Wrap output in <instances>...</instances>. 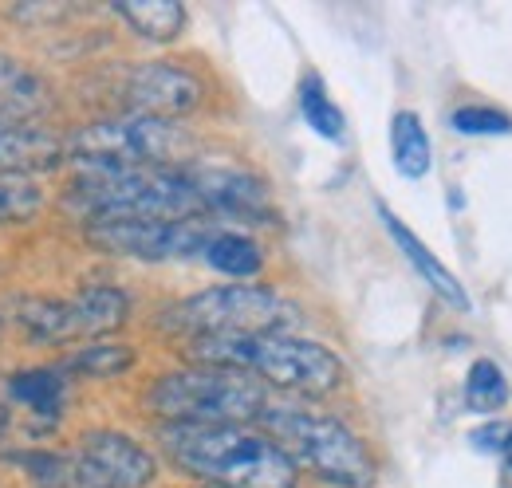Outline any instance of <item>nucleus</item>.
I'll use <instances>...</instances> for the list:
<instances>
[{"label": "nucleus", "mask_w": 512, "mask_h": 488, "mask_svg": "<svg viewBox=\"0 0 512 488\" xmlns=\"http://www.w3.org/2000/svg\"><path fill=\"white\" fill-rule=\"evenodd\" d=\"M32 488H146L158 477V461L134 437L115 429L83 433L71 453L32 449L12 453Z\"/></svg>", "instance_id": "20e7f679"}, {"label": "nucleus", "mask_w": 512, "mask_h": 488, "mask_svg": "<svg viewBox=\"0 0 512 488\" xmlns=\"http://www.w3.org/2000/svg\"><path fill=\"white\" fill-rule=\"evenodd\" d=\"M67 209L83 225L103 221H190L209 217L186 170H115L83 174L67 189Z\"/></svg>", "instance_id": "7ed1b4c3"}, {"label": "nucleus", "mask_w": 512, "mask_h": 488, "mask_svg": "<svg viewBox=\"0 0 512 488\" xmlns=\"http://www.w3.org/2000/svg\"><path fill=\"white\" fill-rule=\"evenodd\" d=\"M465 406L473 414H497L509 406V378L493 359H477L465 374Z\"/></svg>", "instance_id": "aec40b11"}, {"label": "nucleus", "mask_w": 512, "mask_h": 488, "mask_svg": "<svg viewBox=\"0 0 512 488\" xmlns=\"http://www.w3.org/2000/svg\"><path fill=\"white\" fill-rule=\"evenodd\" d=\"M213 233H217V221H209V217H190V221H103V225L83 229L91 248L111 252V256H130V260L201 256Z\"/></svg>", "instance_id": "9d476101"}, {"label": "nucleus", "mask_w": 512, "mask_h": 488, "mask_svg": "<svg viewBox=\"0 0 512 488\" xmlns=\"http://www.w3.org/2000/svg\"><path fill=\"white\" fill-rule=\"evenodd\" d=\"M130 296L111 284H87L83 292L67 300H40L24 296L16 300V323L32 343H75V339H99L127 323Z\"/></svg>", "instance_id": "1a4fd4ad"}, {"label": "nucleus", "mask_w": 512, "mask_h": 488, "mask_svg": "<svg viewBox=\"0 0 512 488\" xmlns=\"http://www.w3.org/2000/svg\"><path fill=\"white\" fill-rule=\"evenodd\" d=\"M67 158V142L44 126H0V178L36 182V174L56 170Z\"/></svg>", "instance_id": "ddd939ff"}, {"label": "nucleus", "mask_w": 512, "mask_h": 488, "mask_svg": "<svg viewBox=\"0 0 512 488\" xmlns=\"http://www.w3.org/2000/svg\"><path fill=\"white\" fill-rule=\"evenodd\" d=\"M166 457L213 488H296L300 469L264 433L245 426H162Z\"/></svg>", "instance_id": "f257e3e1"}, {"label": "nucleus", "mask_w": 512, "mask_h": 488, "mask_svg": "<svg viewBox=\"0 0 512 488\" xmlns=\"http://www.w3.org/2000/svg\"><path fill=\"white\" fill-rule=\"evenodd\" d=\"M390 154H394V170L410 182L426 178L430 166H434V154H430V134L422 119L414 111H398L390 119Z\"/></svg>", "instance_id": "f3484780"}, {"label": "nucleus", "mask_w": 512, "mask_h": 488, "mask_svg": "<svg viewBox=\"0 0 512 488\" xmlns=\"http://www.w3.org/2000/svg\"><path fill=\"white\" fill-rule=\"evenodd\" d=\"M0 335H4V323H0Z\"/></svg>", "instance_id": "bb28decb"}, {"label": "nucleus", "mask_w": 512, "mask_h": 488, "mask_svg": "<svg viewBox=\"0 0 512 488\" xmlns=\"http://www.w3.org/2000/svg\"><path fill=\"white\" fill-rule=\"evenodd\" d=\"M264 426V437H272L296 469L316 473L320 481L339 488H371L375 485V457L363 445L355 429H347L339 418L296 410V406H264L256 418Z\"/></svg>", "instance_id": "39448f33"}, {"label": "nucleus", "mask_w": 512, "mask_h": 488, "mask_svg": "<svg viewBox=\"0 0 512 488\" xmlns=\"http://www.w3.org/2000/svg\"><path fill=\"white\" fill-rule=\"evenodd\" d=\"M190 154V134L170 119L119 115L99 119L67 138V158L83 166V174H115V170H182Z\"/></svg>", "instance_id": "6e6552de"}, {"label": "nucleus", "mask_w": 512, "mask_h": 488, "mask_svg": "<svg viewBox=\"0 0 512 488\" xmlns=\"http://www.w3.org/2000/svg\"><path fill=\"white\" fill-rule=\"evenodd\" d=\"M501 453H505V465L512 469V429H509V437H505V449H501Z\"/></svg>", "instance_id": "a878e982"}, {"label": "nucleus", "mask_w": 512, "mask_h": 488, "mask_svg": "<svg viewBox=\"0 0 512 488\" xmlns=\"http://www.w3.org/2000/svg\"><path fill=\"white\" fill-rule=\"evenodd\" d=\"M146 406L170 426H241L264 414L268 394L253 374L221 370V366H190L162 374L150 386Z\"/></svg>", "instance_id": "423d86ee"}, {"label": "nucleus", "mask_w": 512, "mask_h": 488, "mask_svg": "<svg viewBox=\"0 0 512 488\" xmlns=\"http://www.w3.org/2000/svg\"><path fill=\"white\" fill-rule=\"evenodd\" d=\"M4 390H8V398L16 406H24L28 414H36L40 422H56L64 414V402H67L64 370H20V374H8Z\"/></svg>", "instance_id": "dca6fc26"}, {"label": "nucleus", "mask_w": 512, "mask_h": 488, "mask_svg": "<svg viewBox=\"0 0 512 488\" xmlns=\"http://www.w3.org/2000/svg\"><path fill=\"white\" fill-rule=\"evenodd\" d=\"M48 107V87L40 75L12 56H0V126H24Z\"/></svg>", "instance_id": "2eb2a0df"}, {"label": "nucleus", "mask_w": 512, "mask_h": 488, "mask_svg": "<svg viewBox=\"0 0 512 488\" xmlns=\"http://www.w3.org/2000/svg\"><path fill=\"white\" fill-rule=\"evenodd\" d=\"M300 307L260 284H225L197 292L162 311V327L186 339H237V335H288Z\"/></svg>", "instance_id": "0eeeda50"}, {"label": "nucleus", "mask_w": 512, "mask_h": 488, "mask_svg": "<svg viewBox=\"0 0 512 488\" xmlns=\"http://www.w3.org/2000/svg\"><path fill=\"white\" fill-rule=\"evenodd\" d=\"M379 217H383L390 241L398 244V248H402V256L410 260V268H414V272H418V276L430 284V292H434V296H442L449 307L469 311V296H465V288L457 284V276L449 272L446 264H442V260H438V256H434L426 244L418 241V237H414V233H410V229H406V225H402V221H398V217H394L386 205H379Z\"/></svg>", "instance_id": "4468645a"}, {"label": "nucleus", "mask_w": 512, "mask_h": 488, "mask_svg": "<svg viewBox=\"0 0 512 488\" xmlns=\"http://www.w3.org/2000/svg\"><path fill=\"white\" fill-rule=\"evenodd\" d=\"M115 16L127 20L134 36L154 44H170L186 28V8L178 0H130V4H115Z\"/></svg>", "instance_id": "a211bd4d"}, {"label": "nucleus", "mask_w": 512, "mask_h": 488, "mask_svg": "<svg viewBox=\"0 0 512 488\" xmlns=\"http://www.w3.org/2000/svg\"><path fill=\"white\" fill-rule=\"evenodd\" d=\"M201 260H205L209 268L233 276V280H249V276H256V272L264 268L260 244H256L253 237H245V233H233V229H217V233L209 237V244H205Z\"/></svg>", "instance_id": "6ab92c4d"}, {"label": "nucleus", "mask_w": 512, "mask_h": 488, "mask_svg": "<svg viewBox=\"0 0 512 488\" xmlns=\"http://www.w3.org/2000/svg\"><path fill=\"white\" fill-rule=\"evenodd\" d=\"M44 189L20 178H0V229L4 225H28L44 213Z\"/></svg>", "instance_id": "5701e85b"}, {"label": "nucleus", "mask_w": 512, "mask_h": 488, "mask_svg": "<svg viewBox=\"0 0 512 488\" xmlns=\"http://www.w3.org/2000/svg\"><path fill=\"white\" fill-rule=\"evenodd\" d=\"M300 115L304 122L327 138V142H343L347 138V119H343V111L331 103V95L323 91L320 75H308L304 83H300Z\"/></svg>", "instance_id": "412c9836"}, {"label": "nucleus", "mask_w": 512, "mask_h": 488, "mask_svg": "<svg viewBox=\"0 0 512 488\" xmlns=\"http://www.w3.org/2000/svg\"><path fill=\"white\" fill-rule=\"evenodd\" d=\"M505 437H509V429L493 422V426H485V429H473L469 441H473L481 453H497V449H505Z\"/></svg>", "instance_id": "393cba45"}, {"label": "nucleus", "mask_w": 512, "mask_h": 488, "mask_svg": "<svg viewBox=\"0 0 512 488\" xmlns=\"http://www.w3.org/2000/svg\"><path fill=\"white\" fill-rule=\"evenodd\" d=\"M449 126H453L457 134H469V138H481V134H512V119L505 111H497V107H477V103L457 107V111L449 115Z\"/></svg>", "instance_id": "b1692460"}, {"label": "nucleus", "mask_w": 512, "mask_h": 488, "mask_svg": "<svg viewBox=\"0 0 512 488\" xmlns=\"http://www.w3.org/2000/svg\"><path fill=\"white\" fill-rule=\"evenodd\" d=\"M205 87L201 79L178 67V63L154 60V63H138L130 67L127 79H123V103H127V115H146V119H178V115H190L193 107L201 103Z\"/></svg>", "instance_id": "9b49d317"}, {"label": "nucleus", "mask_w": 512, "mask_h": 488, "mask_svg": "<svg viewBox=\"0 0 512 488\" xmlns=\"http://www.w3.org/2000/svg\"><path fill=\"white\" fill-rule=\"evenodd\" d=\"M190 359L197 366H221L260 378V386H280L292 394L323 398L343 386V363L335 351L296 335H237V339H193Z\"/></svg>", "instance_id": "f03ea898"}, {"label": "nucleus", "mask_w": 512, "mask_h": 488, "mask_svg": "<svg viewBox=\"0 0 512 488\" xmlns=\"http://www.w3.org/2000/svg\"><path fill=\"white\" fill-rule=\"evenodd\" d=\"M134 366V351L127 343H91L83 351H75L60 370L79 374V378H119Z\"/></svg>", "instance_id": "4be33fe9"}, {"label": "nucleus", "mask_w": 512, "mask_h": 488, "mask_svg": "<svg viewBox=\"0 0 512 488\" xmlns=\"http://www.w3.org/2000/svg\"><path fill=\"white\" fill-rule=\"evenodd\" d=\"M182 170L193 182L209 217L245 221V225H272L276 221L268 185L249 170H233V166H182Z\"/></svg>", "instance_id": "f8f14e48"}]
</instances>
